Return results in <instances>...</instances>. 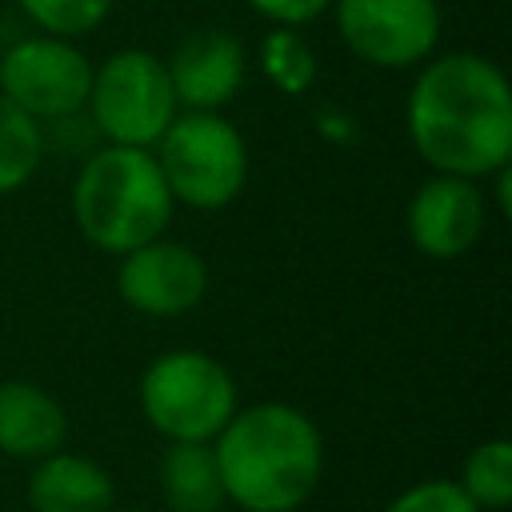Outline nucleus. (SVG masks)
<instances>
[{"label": "nucleus", "instance_id": "obj_1", "mask_svg": "<svg viewBox=\"0 0 512 512\" xmlns=\"http://www.w3.org/2000/svg\"><path fill=\"white\" fill-rule=\"evenodd\" d=\"M408 128L420 156L444 176L496 172L512 152L508 80L480 56H444L420 72L408 100Z\"/></svg>", "mask_w": 512, "mask_h": 512}, {"label": "nucleus", "instance_id": "obj_2", "mask_svg": "<svg viewBox=\"0 0 512 512\" xmlns=\"http://www.w3.org/2000/svg\"><path fill=\"white\" fill-rule=\"evenodd\" d=\"M224 496L240 512H296L320 484L324 444L316 424L280 400L232 412L212 440Z\"/></svg>", "mask_w": 512, "mask_h": 512}, {"label": "nucleus", "instance_id": "obj_3", "mask_svg": "<svg viewBox=\"0 0 512 512\" xmlns=\"http://www.w3.org/2000/svg\"><path fill=\"white\" fill-rule=\"evenodd\" d=\"M80 232L104 252H132L156 240L172 216V192L144 148L112 144L96 152L72 192Z\"/></svg>", "mask_w": 512, "mask_h": 512}, {"label": "nucleus", "instance_id": "obj_4", "mask_svg": "<svg viewBox=\"0 0 512 512\" xmlns=\"http://www.w3.org/2000/svg\"><path fill=\"white\" fill-rule=\"evenodd\" d=\"M140 408L160 436L212 444L236 412V384L204 352H164L140 380Z\"/></svg>", "mask_w": 512, "mask_h": 512}, {"label": "nucleus", "instance_id": "obj_5", "mask_svg": "<svg viewBox=\"0 0 512 512\" xmlns=\"http://www.w3.org/2000/svg\"><path fill=\"white\" fill-rule=\"evenodd\" d=\"M160 176L192 208H220L244 188V140L212 112H188L160 136Z\"/></svg>", "mask_w": 512, "mask_h": 512}, {"label": "nucleus", "instance_id": "obj_6", "mask_svg": "<svg viewBox=\"0 0 512 512\" xmlns=\"http://www.w3.org/2000/svg\"><path fill=\"white\" fill-rule=\"evenodd\" d=\"M92 116L96 128L112 144L144 148L164 136L172 124V80L168 68L152 52H116L96 76H92Z\"/></svg>", "mask_w": 512, "mask_h": 512}, {"label": "nucleus", "instance_id": "obj_7", "mask_svg": "<svg viewBox=\"0 0 512 512\" xmlns=\"http://www.w3.org/2000/svg\"><path fill=\"white\" fill-rule=\"evenodd\" d=\"M0 88L32 120L36 116H68L80 104H88L92 68L64 40H24L12 52H4Z\"/></svg>", "mask_w": 512, "mask_h": 512}, {"label": "nucleus", "instance_id": "obj_8", "mask_svg": "<svg viewBox=\"0 0 512 512\" xmlns=\"http://www.w3.org/2000/svg\"><path fill=\"white\" fill-rule=\"evenodd\" d=\"M340 32L344 44L384 68H400L420 60L440 32L436 0H340Z\"/></svg>", "mask_w": 512, "mask_h": 512}, {"label": "nucleus", "instance_id": "obj_9", "mask_svg": "<svg viewBox=\"0 0 512 512\" xmlns=\"http://www.w3.org/2000/svg\"><path fill=\"white\" fill-rule=\"evenodd\" d=\"M116 284H120V296L136 312L180 316L192 304H200V296L208 288V272L192 248L168 244V240H148V244L124 252Z\"/></svg>", "mask_w": 512, "mask_h": 512}, {"label": "nucleus", "instance_id": "obj_10", "mask_svg": "<svg viewBox=\"0 0 512 512\" xmlns=\"http://www.w3.org/2000/svg\"><path fill=\"white\" fill-rule=\"evenodd\" d=\"M480 228H484V200L468 184V176L428 180L408 208V232L416 248L436 260H452L468 252L480 240Z\"/></svg>", "mask_w": 512, "mask_h": 512}, {"label": "nucleus", "instance_id": "obj_11", "mask_svg": "<svg viewBox=\"0 0 512 512\" xmlns=\"http://www.w3.org/2000/svg\"><path fill=\"white\" fill-rule=\"evenodd\" d=\"M164 68H168L176 100L192 108H216L232 100L244 80V48L236 36L208 28V32H192L188 40H180L172 64Z\"/></svg>", "mask_w": 512, "mask_h": 512}, {"label": "nucleus", "instance_id": "obj_12", "mask_svg": "<svg viewBox=\"0 0 512 512\" xmlns=\"http://www.w3.org/2000/svg\"><path fill=\"white\" fill-rule=\"evenodd\" d=\"M112 504H116V484L88 456L56 448L40 456L28 476L32 512H112Z\"/></svg>", "mask_w": 512, "mask_h": 512}, {"label": "nucleus", "instance_id": "obj_13", "mask_svg": "<svg viewBox=\"0 0 512 512\" xmlns=\"http://www.w3.org/2000/svg\"><path fill=\"white\" fill-rule=\"evenodd\" d=\"M68 436V416L44 388L28 380L0 384V452L16 460H40Z\"/></svg>", "mask_w": 512, "mask_h": 512}, {"label": "nucleus", "instance_id": "obj_14", "mask_svg": "<svg viewBox=\"0 0 512 512\" xmlns=\"http://www.w3.org/2000/svg\"><path fill=\"white\" fill-rule=\"evenodd\" d=\"M160 488L172 512H220L228 500L212 444L196 440H168L160 460Z\"/></svg>", "mask_w": 512, "mask_h": 512}, {"label": "nucleus", "instance_id": "obj_15", "mask_svg": "<svg viewBox=\"0 0 512 512\" xmlns=\"http://www.w3.org/2000/svg\"><path fill=\"white\" fill-rule=\"evenodd\" d=\"M456 484L480 512H504L512 504V444L484 440L480 448H472Z\"/></svg>", "mask_w": 512, "mask_h": 512}, {"label": "nucleus", "instance_id": "obj_16", "mask_svg": "<svg viewBox=\"0 0 512 512\" xmlns=\"http://www.w3.org/2000/svg\"><path fill=\"white\" fill-rule=\"evenodd\" d=\"M40 160V132L24 108L0 96V192L20 188Z\"/></svg>", "mask_w": 512, "mask_h": 512}, {"label": "nucleus", "instance_id": "obj_17", "mask_svg": "<svg viewBox=\"0 0 512 512\" xmlns=\"http://www.w3.org/2000/svg\"><path fill=\"white\" fill-rule=\"evenodd\" d=\"M264 72L272 76L276 88H284L288 96H300L316 80V60L296 32H272L264 40Z\"/></svg>", "mask_w": 512, "mask_h": 512}, {"label": "nucleus", "instance_id": "obj_18", "mask_svg": "<svg viewBox=\"0 0 512 512\" xmlns=\"http://www.w3.org/2000/svg\"><path fill=\"white\" fill-rule=\"evenodd\" d=\"M20 4L40 28L60 36H80L96 28L112 8V0H20Z\"/></svg>", "mask_w": 512, "mask_h": 512}, {"label": "nucleus", "instance_id": "obj_19", "mask_svg": "<svg viewBox=\"0 0 512 512\" xmlns=\"http://www.w3.org/2000/svg\"><path fill=\"white\" fill-rule=\"evenodd\" d=\"M384 512H480L456 480H420L388 500Z\"/></svg>", "mask_w": 512, "mask_h": 512}, {"label": "nucleus", "instance_id": "obj_20", "mask_svg": "<svg viewBox=\"0 0 512 512\" xmlns=\"http://www.w3.org/2000/svg\"><path fill=\"white\" fill-rule=\"evenodd\" d=\"M248 4H252L256 12L280 20V24H304V20L320 16V8H324L328 0H248Z\"/></svg>", "mask_w": 512, "mask_h": 512}, {"label": "nucleus", "instance_id": "obj_21", "mask_svg": "<svg viewBox=\"0 0 512 512\" xmlns=\"http://www.w3.org/2000/svg\"><path fill=\"white\" fill-rule=\"evenodd\" d=\"M112 512H116V508H112ZM128 512H136V508H128Z\"/></svg>", "mask_w": 512, "mask_h": 512}]
</instances>
